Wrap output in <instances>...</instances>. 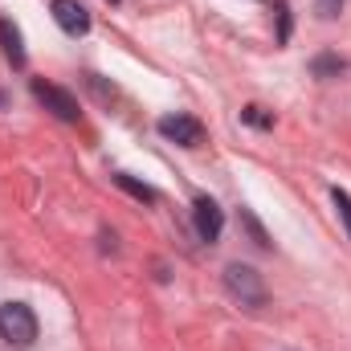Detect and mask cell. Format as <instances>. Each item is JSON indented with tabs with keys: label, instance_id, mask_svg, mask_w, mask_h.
<instances>
[{
	"label": "cell",
	"instance_id": "277c9868",
	"mask_svg": "<svg viewBox=\"0 0 351 351\" xmlns=\"http://www.w3.org/2000/svg\"><path fill=\"white\" fill-rule=\"evenodd\" d=\"M192 225H196V237L213 245V241L221 237V229H225L221 204H217L213 196H196V200H192Z\"/></svg>",
	"mask_w": 351,
	"mask_h": 351
},
{
	"label": "cell",
	"instance_id": "8fae6325",
	"mask_svg": "<svg viewBox=\"0 0 351 351\" xmlns=\"http://www.w3.org/2000/svg\"><path fill=\"white\" fill-rule=\"evenodd\" d=\"M311 70H315L319 78H327V74H343V70H348V62H343V58H315V62H311Z\"/></svg>",
	"mask_w": 351,
	"mask_h": 351
},
{
	"label": "cell",
	"instance_id": "30bf717a",
	"mask_svg": "<svg viewBox=\"0 0 351 351\" xmlns=\"http://www.w3.org/2000/svg\"><path fill=\"white\" fill-rule=\"evenodd\" d=\"M241 225L250 229V237H254V245H262V250H269V237H265V229H262V221L250 213V208H241Z\"/></svg>",
	"mask_w": 351,
	"mask_h": 351
},
{
	"label": "cell",
	"instance_id": "ba28073f",
	"mask_svg": "<svg viewBox=\"0 0 351 351\" xmlns=\"http://www.w3.org/2000/svg\"><path fill=\"white\" fill-rule=\"evenodd\" d=\"M114 184L127 192V196H135L139 204H156V188H147V184H139V180H131L127 172H119L114 176Z\"/></svg>",
	"mask_w": 351,
	"mask_h": 351
},
{
	"label": "cell",
	"instance_id": "8992f818",
	"mask_svg": "<svg viewBox=\"0 0 351 351\" xmlns=\"http://www.w3.org/2000/svg\"><path fill=\"white\" fill-rule=\"evenodd\" d=\"M49 8H53V21H58L62 33H70V37H86L90 33V12L82 8V0H53Z\"/></svg>",
	"mask_w": 351,
	"mask_h": 351
},
{
	"label": "cell",
	"instance_id": "4fadbf2b",
	"mask_svg": "<svg viewBox=\"0 0 351 351\" xmlns=\"http://www.w3.org/2000/svg\"><path fill=\"white\" fill-rule=\"evenodd\" d=\"M339 12H343V0H319V16L331 21V16H339Z\"/></svg>",
	"mask_w": 351,
	"mask_h": 351
},
{
	"label": "cell",
	"instance_id": "3957f363",
	"mask_svg": "<svg viewBox=\"0 0 351 351\" xmlns=\"http://www.w3.org/2000/svg\"><path fill=\"white\" fill-rule=\"evenodd\" d=\"M33 98L53 114V119H62V123H78L82 119V110H78V98L70 94V90L53 86V82H45V78H33Z\"/></svg>",
	"mask_w": 351,
	"mask_h": 351
},
{
	"label": "cell",
	"instance_id": "5bb4252c",
	"mask_svg": "<svg viewBox=\"0 0 351 351\" xmlns=\"http://www.w3.org/2000/svg\"><path fill=\"white\" fill-rule=\"evenodd\" d=\"M110 4H114V0H110Z\"/></svg>",
	"mask_w": 351,
	"mask_h": 351
},
{
	"label": "cell",
	"instance_id": "7a4b0ae2",
	"mask_svg": "<svg viewBox=\"0 0 351 351\" xmlns=\"http://www.w3.org/2000/svg\"><path fill=\"white\" fill-rule=\"evenodd\" d=\"M225 290L241 302V306H262L265 302V286H262V274L245 262H229L225 265Z\"/></svg>",
	"mask_w": 351,
	"mask_h": 351
},
{
	"label": "cell",
	"instance_id": "9c48e42d",
	"mask_svg": "<svg viewBox=\"0 0 351 351\" xmlns=\"http://www.w3.org/2000/svg\"><path fill=\"white\" fill-rule=\"evenodd\" d=\"M331 204H335V213H339V221H343V229L351 237V196L343 188H331Z\"/></svg>",
	"mask_w": 351,
	"mask_h": 351
},
{
	"label": "cell",
	"instance_id": "52a82bcc",
	"mask_svg": "<svg viewBox=\"0 0 351 351\" xmlns=\"http://www.w3.org/2000/svg\"><path fill=\"white\" fill-rule=\"evenodd\" d=\"M0 49H4V58L12 62V70L25 66V41H21V29H16L8 16H0Z\"/></svg>",
	"mask_w": 351,
	"mask_h": 351
},
{
	"label": "cell",
	"instance_id": "7c38bea8",
	"mask_svg": "<svg viewBox=\"0 0 351 351\" xmlns=\"http://www.w3.org/2000/svg\"><path fill=\"white\" fill-rule=\"evenodd\" d=\"M241 119H245L250 127H262V131H269V127H274V114H265L262 106H245V110H241Z\"/></svg>",
	"mask_w": 351,
	"mask_h": 351
},
{
	"label": "cell",
	"instance_id": "5b68a950",
	"mask_svg": "<svg viewBox=\"0 0 351 351\" xmlns=\"http://www.w3.org/2000/svg\"><path fill=\"white\" fill-rule=\"evenodd\" d=\"M156 127H160L164 139H172L180 147H200V139H204V127H200V119H192V114H164Z\"/></svg>",
	"mask_w": 351,
	"mask_h": 351
},
{
	"label": "cell",
	"instance_id": "6da1fadb",
	"mask_svg": "<svg viewBox=\"0 0 351 351\" xmlns=\"http://www.w3.org/2000/svg\"><path fill=\"white\" fill-rule=\"evenodd\" d=\"M0 339L12 348H29L37 339V315L25 302H0Z\"/></svg>",
	"mask_w": 351,
	"mask_h": 351
}]
</instances>
